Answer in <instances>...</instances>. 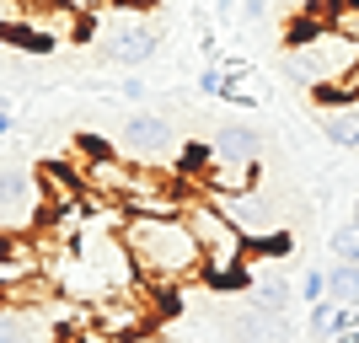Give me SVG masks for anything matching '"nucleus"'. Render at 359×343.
Wrapping results in <instances>:
<instances>
[{
  "instance_id": "f257e3e1",
  "label": "nucleus",
  "mask_w": 359,
  "mask_h": 343,
  "mask_svg": "<svg viewBox=\"0 0 359 343\" xmlns=\"http://www.w3.org/2000/svg\"><path fill=\"white\" fill-rule=\"evenodd\" d=\"M118 236L145 290H177L188 279H204V257L182 215H123Z\"/></svg>"
},
{
  "instance_id": "f03ea898",
  "label": "nucleus",
  "mask_w": 359,
  "mask_h": 343,
  "mask_svg": "<svg viewBox=\"0 0 359 343\" xmlns=\"http://www.w3.org/2000/svg\"><path fill=\"white\" fill-rule=\"evenodd\" d=\"M359 65V48L348 43L344 32H332L316 11H306L300 22H290L285 32V54H279V70L295 81L306 97H327V91H344L348 70Z\"/></svg>"
},
{
  "instance_id": "7ed1b4c3",
  "label": "nucleus",
  "mask_w": 359,
  "mask_h": 343,
  "mask_svg": "<svg viewBox=\"0 0 359 343\" xmlns=\"http://www.w3.org/2000/svg\"><path fill=\"white\" fill-rule=\"evenodd\" d=\"M182 220H188V231H194V241H198V257H204V284H215V290L236 284L241 263H247L241 231L225 220L204 194H194V188H188V199H182Z\"/></svg>"
},
{
  "instance_id": "20e7f679",
  "label": "nucleus",
  "mask_w": 359,
  "mask_h": 343,
  "mask_svg": "<svg viewBox=\"0 0 359 343\" xmlns=\"http://www.w3.org/2000/svg\"><path fill=\"white\" fill-rule=\"evenodd\" d=\"M107 65H118V70H145L156 54H161V27L150 22V16H113L97 38Z\"/></svg>"
},
{
  "instance_id": "39448f33",
  "label": "nucleus",
  "mask_w": 359,
  "mask_h": 343,
  "mask_svg": "<svg viewBox=\"0 0 359 343\" xmlns=\"http://www.w3.org/2000/svg\"><path fill=\"white\" fill-rule=\"evenodd\" d=\"M48 215V199H43V177L27 172V166H0V225L11 231H27L32 220Z\"/></svg>"
},
{
  "instance_id": "423d86ee",
  "label": "nucleus",
  "mask_w": 359,
  "mask_h": 343,
  "mask_svg": "<svg viewBox=\"0 0 359 343\" xmlns=\"http://www.w3.org/2000/svg\"><path fill=\"white\" fill-rule=\"evenodd\" d=\"M123 150H129V161L135 166H161L177 156V129L166 113H135V119L123 123Z\"/></svg>"
},
{
  "instance_id": "0eeeda50",
  "label": "nucleus",
  "mask_w": 359,
  "mask_h": 343,
  "mask_svg": "<svg viewBox=\"0 0 359 343\" xmlns=\"http://www.w3.org/2000/svg\"><path fill=\"white\" fill-rule=\"evenodd\" d=\"M311 119L322 129V140L348 156H359V97L348 91H327V97H311Z\"/></svg>"
},
{
  "instance_id": "6e6552de",
  "label": "nucleus",
  "mask_w": 359,
  "mask_h": 343,
  "mask_svg": "<svg viewBox=\"0 0 359 343\" xmlns=\"http://www.w3.org/2000/svg\"><path fill=\"white\" fill-rule=\"evenodd\" d=\"M215 161H231V166H263V135H257L247 119H231L210 135Z\"/></svg>"
},
{
  "instance_id": "1a4fd4ad",
  "label": "nucleus",
  "mask_w": 359,
  "mask_h": 343,
  "mask_svg": "<svg viewBox=\"0 0 359 343\" xmlns=\"http://www.w3.org/2000/svg\"><path fill=\"white\" fill-rule=\"evenodd\" d=\"M327 300L359 311V263H327Z\"/></svg>"
},
{
  "instance_id": "9d476101",
  "label": "nucleus",
  "mask_w": 359,
  "mask_h": 343,
  "mask_svg": "<svg viewBox=\"0 0 359 343\" xmlns=\"http://www.w3.org/2000/svg\"><path fill=\"white\" fill-rule=\"evenodd\" d=\"M322 22H327L332 32H344L348 43L359 48V0H322V6H311Z\"/></svg>"
},
{
  "instance_id": "9b49d317",
  "label": "nucleus",
  "mask_w": 359,
  "mask_h": 343,
  "mask_svg": "<svg viewBox=\"0 0 359 343\" xmlns=\"http://www.w3.org/2000/svg\"><path fill=\"white\" fill-rule=\"evenodd\" d=\"M327 253H332V263H359V220H344L332 231Z\"/></svg>"
},
{
  "instance_id": "f8f14e48",
  "label": "nucleus",
  "mask_w": 359,
  "mask_h": 343,
  "mask_svg": "<svg viewBox=\"0 0 359 343\" xmlns=\"http://www.w3.org/2000/svg\"><path fill=\"white\" fill-rule=\"evenodd\" d=\"M60 6H65V11H75L81 22H97V16H107L118 0H60Z\"/></svg>"
},
{
  "instance_id": "ddd939ff",
  "label": "nucleus",
  "mask_w": 359,
  "mask_h": 343,
  "mask_svg": "<svg viewBox=\"0 0 359 343\" xmlns=\"http://www.w3.org/2000/svg\"><path fill=\"white\" fill-rule=\"evenodd\" d=\"M300 300H306V306H316V300H327V269H311L306 279H300Z\"/></svg>"
},
{
  "instance_id": "4468645a",
  "label": "nucleus",
  "mask_w": 359,
  "mask_h": 343,
  "mask_svg": "<svg viewBox=\"0 0 359 343\" xmlns=\"http://www.w3.org/2000/svg\"><path fill=\"white\" fill-rule=\"evenodd\" d=\"M263 11H269L263 0H241V22H263Z\"/></svg>"
},
{
  "instance_id": "2eb2a0df",
  "label": "nucleus",
  "mask_w": 359,
  "mask_h": 343,
  "mask_svg": "<svg viewBox=\"0 0 359 343\" xmlns=\"http://www.w3.org/2000/svg\"><path fill=\"white\" fill-rule=\"evenodd\" d=\"M344 91H348V97H359V65H354V70H348V81H344Z\"/></svg>"
},
{
  "instance_id": "dca6fc26",
  "label": "nucleus",
  "mask_w": 359,
  "mask_h": 343,
  "mask_svg": "<svg viewBox=\"0 0 359 343\" xmlns=\"http://www.w3.org/2000/svg\"><path fill=\"white\" fill-rule=\"evenodd\" d=\"M354 220H359V204H354Z\"/></svg>"
}]
</instances>
